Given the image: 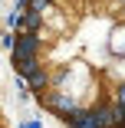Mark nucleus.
I'll list each match as a JSON object with an SVG mask.
<instances>
[{"label":"nucleus","instance_id":"f257e3e1","mask_svg":"<svg viewBox=\"0 0 125 128\" xmlns=\"http://www.w3.org/2000/svg\"><path fill=\"white\" fill-rule=\"evenodd\" d=\"M112 98L125 105V79H122V82H115V89H112Z\"/></svg>","mask_w":125,"mask_h":128},{"label":"nucleus","instance_id":"f03ea898","mask_svg":"<svg viewBox=\"0 0 125 128\" xmlns=\"http://www.w3.org/2000/svg\"><path fill=\"white\" fill-rule=\"evenodd\" d=\"M20 128H40V122H23Z\"/></svg>","mask_w":125,"mask_h":128}]
</instances>
